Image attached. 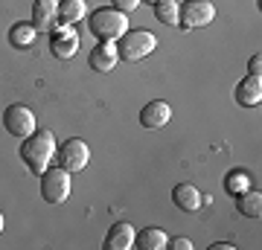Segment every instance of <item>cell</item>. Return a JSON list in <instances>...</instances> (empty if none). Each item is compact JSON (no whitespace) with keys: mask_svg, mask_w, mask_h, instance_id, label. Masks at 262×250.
<instances>
[{"mask_svg":"<svg viewBox=\"0 0 262 250\" xmlns=\"http://www.w3.org/2000/svg\"><path fill=\"white\" fill-rule=\"evenodd\" d=\"M56 137H53V131H35V134H29L24 140V146H20V160L27 163V169L32 175H44L50 169V160L56 157Z\"/></svg>","mask_w":262,"mask_h":250,"instance_id":"obj_1","label":"cell"},{"mask_svg":"<svg viewBox=\"0 0 262 250\" xmlns=\"http://www.w3.org/2000/svg\"><path fill=\"white\" fill-rule=\"evenodd\" d=\"M88 29L96 41H120L128 32V15L114 6H102L94 9V15L88 18Z\"/></svg>","mask_w":262,"mask_h":250,"instance_id":"obj_2","label":"cell"},{"mask_svg":"<svg viewBox=\"0 0 262 250\" xmlns=\"http://www.w3.org/2000/svg\"><path fill=\"white\" fill-rule=\"evenodd\" d=\"M155 47H158V35L155 32H149V29H128L120 38L117 50H120V61H131L134 64V61L146 58L149 53H155Z\"/></svg>","mask_w":262,"mask_h":250,"instance_id":"obj_3","label":"cell"},{"mask_svg":"<svg viewBox=\"0 0 262 250\" xmlns=\"http://www.w3.org/2000/svg\"><path fill=\"white\" fill-rule=\"evenodd\" d=\"M70 172L61 166L56 169H47L44 175H41V198L47 201V204H64L67 198H70Z\"/></svg>","mask_w":262,"mask_h":250,"instance_id":"obj_4","label":"cell"},{"mask_svg":"<svg viewBox=\"0 0 262 250\" xmlns=\"http://www.w3.org/2000/svg\"><path fill=\"white\" fill-rule=\"evenodd\" d=\"M213 18H215V6L210 0H187L181 6L178 27L181 29H201V27H210Z\"/></svg>","mask_w":262,"mask_h":250,"instance_id":"obj_5","label":"cell"},{"mask_svg":"<svg viewBox=\"0 0 262 250\" xmlns=\"http://www.w3.org/2000/svg\"><path fill=\"white\" fill-rule=\"evenodd\" d=\"M3 125L12 137L27 140L29 134H35V113L29 111L27 105H9L3 111Z\"/></svg>","mask_w":262,"mask_h":250,"instance_id":"obj_6","label":"cell"},{"mask_svg":"<svg viewBox=\"0 0 262 250\" xmlns=\"http://www.w3.org/2000/svg\"><path fill=\"white\" fill-rule=\"evenodd\" d=\"M56 154H58L61 169H67V172L73 175V172H82V169L88 166V160H91V148H88V143H84V140L70 137L64 146L56 151Z\"/></svg>","mask_w":262,"mask_h":250,"instance_id":"obj_7","label":"cell"},{"mask_svg":"<svg viewBox=\"0 0 262 250\" xmlns=\"http://www.w3.org/2000/svg\"><path fill=\"white\" fill-rule=\"evenodd\" d=\"M50 50H53L56 58H73L76 50H79V32H76V27L58 24L53 29V35H50Z\"/></svg>","mask_w":262,"mask_h":250,"instance_id":"obj_8","label":"cell"},{"mask_svg":"<svg viewBox=\"0 0 262 250\" xmlns=\"http://www.w3.org/2000/svg\"><path fill=\"white\" fill-rule=\"evenodd\" d=\"M38 32H53L58 24V0H35L32 3V20Z\"/></svg>","mask_w":262,"mask_h":250,"instance_id":"obj_9","label":"cell"},{"mask_svg":"<svg viewBox=\"0 0 262 250\" xmlns=\"http://www.w3.org/2000/svg\"><path fill=\"white\" fill-rule=\"evenodd\" d=\"M120 61V50H117V41H99V44L91 50V67L96 73H111Z\"/></svg>","mask_w":262,"mask_h":250,"instance_id":"obj_10","label":"cell"},{"mask_svg":"<svg viewBox=\"0 0 262 250\" xmlns=\"http://www.w3.org/2000/svg\"><path fill=\"white\" fill-rule=\"evenodd\" d=\"M169 120H172L169 102L151 99L149 105H143V111H140V125L143 128H163V125H169Z\"/></svg>","mask_w":262,"mask_h":250,"instance_id":"obj_11","label":"cell"},{"mask_svg":"<svg viewBox=\"0 0 262 250\" xmlns=\"http://www.w3.org/2000/svg\"><path fill=\"white\" fill-rule=\"evenodd\" d=\"M134 241H137V230L128 221L114 224L105 233V250H134Z\"/></svg>","mask_w":262,"mask_h":250,"instance_id":"obj_12","label":"cell"},{"mask_svg":"<svg viewBox=\"0 0 262 250\" xmlns=\"http://www.w3.org/2000/svg\"><path fill=\"white\" fill-rule=\"evenodd\" d=\"M236 102L242 108H256L262 102V79L259 76H245L242 82L236 84Z\"/></svg>","mask_w":262,"mask_h":250,"instance_id":"obj_13","label":"cell"},{"mask_svg":"<svg viewBox=\"0 0 262 250\" xmlns=\"http://www.w3.org/2000/svg\"><path fill=\"white\" fill-rule=\"evenodd\" d=\"M201 198L204 195L198 192V186H192V184H178L172 189V204L178 207V210H184V213L201 210Z\"/></svg>","mask_w":262,"mask_h":250,"instance_id":"obj_14","label":"cell"},{"mask_svg":"<svg viewBox=\"0 0 262 250\" xmlns=\"http://www.w3.org/2000/svg\"><path fill=\"white\" fill-rule=\"evenodd\" d=\"M88 18V0H58V24H79Z\"/></svg>","mask_w":262,"mask_h":250,"instance_id":"obj_15","label":"cell"},{"mask_svg":"<svg viewBox=\"0 0 262 250\" xmlns=\"http://www.w3.org/2000/svg\"><path fill=\"white\" fill-rule=\"evenodd\" d=\"M236 210L245 218H259L262 215V192L259 189H245L242 195H236Z\"/></svg>","mask_w":262,"mask_h":250,"instance_id":"obj_16","label":"cell"},{"mask_svg":"<svg viewBox=\"0 0 262 250\" xmlns=\"http://www.w3.org/2000/svg\"><path fill=\"white\" fill-rule=\"evenodd\" d=\"M169 236L160 227H146V230H140V236H137V241H134V247L140 250H163L166 247Z\"/></svg>","mask_w":262,"mask_h":250,"instance_id":"obj_17","label":"cell"},{"mask_svg":"<svg viewBox=\"0 0 262 250\" xmlns=\"http://www.w3.org/2000/svg\"><path fill=\"white\" fill-rule=\"evenodd\" d=\"M35 35H38V29L32 27V24H12L9 29V44L12 47H18V50H27V47L35 44Z\"/></svg>","mask_w":262,"mask_h":250,"instance_id":"obj_18","label":"cell"},{"mask_svg":"<svg viewBox=\"0 0 262 250\" xmlns=\"http://www.w3.org/2000/svg\"><path fill=\"white\" fill-rule=\"evenodd\" d=\"M178 15H181V6L175 0H158L155 3V18L166 27H178Z\"/></svg>","mask_w":262,"mask_h":250,"instance_id":"obj_19","label":"cell"},{"mask_svg":"<svg viewBox=\"0 0 262 250\" xmlns=\"http://www.w3.org/2000/svg\"><path fill=\"white\" fill-rule=\"evenodd\" d=\"M225 189H227V195H242L245 189H251L248 172H230V175L225 177Z\"/></svg>","mask_w":262,"mask_h":250,"instance_id":"obj_20","label":"cell"},{"mask_svg":"<svg viewBox=\"0 0 262 250\" xmlns=\"http://www.w3.org/2000/svg\"><path fill=\"white\" fill-rule=\"evenodd\" d=\"M166 247H172V250H192V241L184 239V236H178V239H169Z\"/></svg>","mask_w":262,"mask_h":250,"instance_id":"obj_21","label":"cell"},{"mask_svg":"<svg viewBox=\"0 0 262 250\" xmlns=\"http://www.w3.org/2000/svg\"><path fill=\"white\" fill-rule=\"evenodd\" d=\"M137 6H140V0H114V9L125 12V15H128V12H134Z\"/></svg>","mask_w":262,"mask_h":250,"instance_id":"obj_22","label":"cell"},{"mask_svg":"<svg viewBox=\"0 0 262 250\" xmlns=\"http://www.w3.org/2000/svg\"><path fill=\"white\" fill-rule=\"evenodd\" d=\"M248 73H251V76H259L262 73V56H259V53L248 61Z\"/></svg>","mask_w":262,"mask_h":250,"instance_id":"obj_23","label":"cell"},{"mask_svg":"<svg viewBox=\"0 0 262 250\" xmlns=\"http://www.w3.org/2000/svg\"><path fill=\"white\" fill-rule=\"evenodd\" d=\"M230 247H233L230 241H219V244H213V250H230Z\"/></svg>","mask_w":262,"mask_h":250,"instance_id":"obj_24","label":"cell"},{"mask_svg":"<svg viewBox=\"0 0 262 250\" xmlns=\"http://www.w3.org/2000/svg\"><path fill=\"white\" fill-rule=\"evenodd\" d=\"M3 227H6V221H3V213H0V233H3Z\"/></svg>","mask_w":262,"mask_h":250,"instance_id":"obj_25","label":"cell"},{"mask_svg":"<svg viewBox=\"0 0 262 250\" xmlns=\"http://www.w3.org/2000/svg\"><path fill=\"white\" fill-rule=\"evenodd\" d=\"M140 3H151V6H155V3H158V0H140Z\"/></svg>","mask_w":262,"mask_h":250,"instance_id":"obj_26","label":"cell"}]
</instances>
